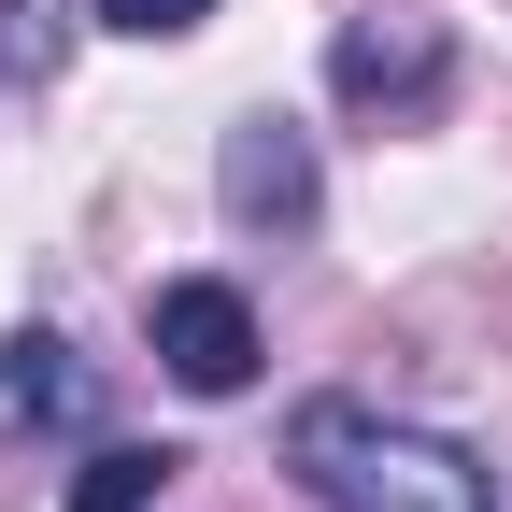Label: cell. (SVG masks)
Returning <instances> with one entry per match:
<instances>
[{"mask_svg": "<svg viewBox=\"0 0 512 512\" xmlns=\"http://www.w3.org/2000/svg\"><path fill=\"white\" fill-rule=\"evenodd\" d=\"M86 384H72V356L57 342H15V370H0V413H72Z\"/></svg>", "mask_w": 512, "mask_h": 512, "instance_id": "52a82bcc", "label": "cell"}, {"mask_svg": "<svg viewBox=\"0 0 512 512\" xmlns=\"http://www.w3.org/2000/svg\"><path fill=\"white\" fill-rule=\"evenodd\" d=\"M57 57H72V0H0V100L43 86Z\"/></svg>", "mask_w": 512, "mask_h": 512, "instance_id": "8992f818", "label": "cell"}, {"mask_svg": "<svg viewBox=\"0 0 512 512\" xmlns=\"http://www.w3.org/2000/svg\"><path fill=\"white\" fill-rule=\"evenodd\" d=\"M328 72H342V100H399V114H427L441 100V43H413V29H342V57H328Z\"/></svg>", "mask_w": 512, "mask_h": 512, "instance_id": "277c9868", "label": "cell"}, {"mask_svg": "<svg viewBox=\"0 0 512 512\" xmlns=\"http://www.w3.org/2000/svg\"><path fill=\"white\" fill-rule=\"evenodd\" d=\"M171 470H185L171 441H100V456L72 470V512H157V498H171Z\"/></svg>", "mask_w": 512, "mask_h": 512, "instance_id": "5b68a950", "label": "cell"}, {"mask_svg": "<svg viewBox=\"0 0 512 512\" xmlns=\"http://www.w3.org/2000/svg\"><path fill=\"white\" fill-rule=\"evenodd\" d=\"M214 0H100V29H143V43H171V29H200Z\"/></svg>", "mask_w": 512, "mask_h": 512, "instance_id": "ba28073f", "label": "cell"}, {"mask_svg": "<svg viewBox=\"0 0 512 512\" xmlns=\"http://www.w3.org/2000/svg\"><path fill=\"white\" fill-rule=\"evenodd\" d=\"M228 214L242 228H313V143L285 114H242L228 128Z\"/></svg>", "mask_w": 512, "mask_h": 512, "instance_id": "3957f363", "label": "cell"}, {"mask_svg": "<svg viewBox=\"0 0 512 512\" xmlns=\"http://www.w3.org/2000/svg\"><path fill=\"white\" fill-rule=\"evenodd\" d=\"M299 484L328 512H484V470L427 427H384L356 399H313L299 413Z\"/></svg>", "mask_w": 512, "mask_h": 512, "instance_id": "6da1fadb", "label": "cell"}, {"mask_svg": "<svg viewBox=\"0 0 512 512\" xmlns=\"http://www.w3.org/2000/svg\"><path fill=\"white\" fill-rule=\"evenodd\" d=\"M157 370L185 384V399H242V384H256L242 285H157Z\"/></svg>", "mask_w": 512, "mask_h": 512, "instance_id": "7a4b0ae2", "label": "cell"}]
</instances>
